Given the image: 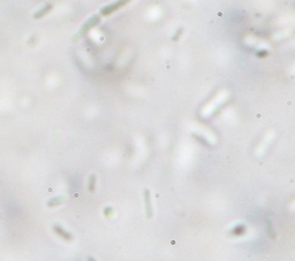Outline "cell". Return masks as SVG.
<instances>
[{
	"label": "cell",
	"mask_w": 295,
	"mask_h": 261,
	"mask_svg": "<svg viewBox=\"0 0 295 261\" xmlns=\"http://www.w3.org/2000/svg\"><path fill=\"white\" fill-rule=\"evenodd\" d=\"M144 200H145L146 216L148 218H152V206H151V201H150V192L146 189L144 190Z\"/></svg>",
	"instance_id": "1"
},
{
	"label": "cell",
	"mask_w": 295,
	"mask_h": 261,
	"mask_svg": "<svg viewBox=\"0 0 295 261\" xmlns=\"http://www.w3.org/2000/svg\"><path fill=\"white\" fill-rule=\"evenodd\" d=\"M53 230H54V232H55L57 235H59L60 237H61V238H64V239H67V240L72 239V235H71V234H69V232H67L66 230H64L61 227L55 226L54 228H53Z\"/></svg>",
	"instance_id": "2"
},
{
	"label": "cell",
	"mask_w": 295,
	"mask_h": 261,
	"mask_svg": "<svg viewBox=\"0 0 295 261\" xmlns=\"http://www.w3.org/2000/svg\"><path fill=\"white\" fill-rule=\"evenodd\" d=\"M127 1H129V0H120V1H118V2H117V4L112 5V6H109V7H106V8L103 10V14H109V13H111V12H113V10L118 9L119 7L123 6V5L126 4Z\"/></svg>",
	"instance_id": "3"
},
{
	"label": "cell",
	"mask_w": 295,
	"mask_h": 261,
	"mask_svg": "<svg viewBox=\"0 0 295 261\" xmlns=\"http://www.w3.org/2000/svg\"><path fill=\"white\" fill-rule=\"evenodd\" d=\"M51 8H52V6H51V5H46L44 8H42L40 10H38V12L35 14V16H34V18H40L42 16H44L45 14L47 13V12H49Z\"/></svg>",
	"instance_id": "4"
},
{
	"label": "cell",
	"mask_w": 295,
	"mask_h": 261,
	"mask_svg": "<svg viewBox=\"0 0 295 261\" xmlns=\"http://www.w3.org/2000/svg\"><path fill=\"white\" fill-rule=\"evenodd\" d=\"M62 199H64V198H54V199H52L51 201L47 203V206H50V207H52V206H57V205L61 204Z\"/></svg>",
	"instance_id": "5"
},
{
	"label": "cell",
	"mask_w": 295,
	"mask_h": 261,
	"mask_svg": "<svg viewBox=\"0 0 295 261\" xmlns=\"http://www.w3.org/2000/svg\"><path fill=\"white\" fill-rule=\"evenodd\" d=\"M95 183H96V177H95V175H92L90 177V181H89V190L91 192L95 190Z\"/></svg>",
	"instance_id": "6"
}]
</instances>
